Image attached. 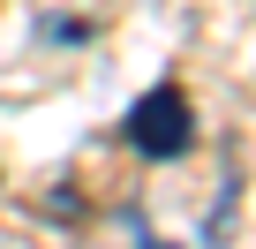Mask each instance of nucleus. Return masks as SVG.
<instances>
[{
    "label": "nucleus",
    "instance_id": "obj_1",
    "mask_svg": "<svg viewBox=\"0 0 256 249\" xmlns=\"http://www.w3.org/2000/svg\"><path fill=\"white\" fill-rule=\"evenodd\" d=\"M120 129H128V144H136L144 159H181L196 144V113H188V98L174 83H158V91H144L136 106H128Z\"/></svg>",
    "mask_w": 256,
    "mask_h": 249
},
{
    "label": "nucleus",
    "instance_id": "obj_2",
    "mask_svg": "<svg viewBox=\"0 0 256 249\" xmlns=\"http://www.w3.org/2000/svg\"><path fill=\"white\" fill-rule=\"evenodd\" d=\"M144 249H158V241H144Z\"/></svg>",
    "mask_w": 256,
    "mask_h": 249
}]
</instances>
